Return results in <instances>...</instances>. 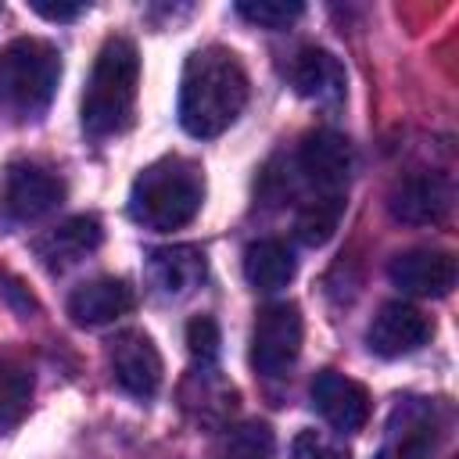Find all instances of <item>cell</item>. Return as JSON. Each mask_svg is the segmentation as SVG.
Wrapping results in <instances>:
<instances>
[{
	"instance_id": "5bb4252c",
	"label": "cell",
	"mask_w": 459,
	"mask_h": 459,
	"mask_svg": "<svg viewBox=\"0 0 459 459\" xmlns=\"http://www.w3.org/2000/svg\"><path fill=\"white\" fill-rule=\"evenodd\" d=\"M208 276L204 251L194 244H172V247H154L147 255V280L158 287L165 298H186L194 294Z\"/></svg>"
},
{
	"instance_id": "ac0fdd59",
	"label": "cell",
	"mask_w": 459,
	"mask_h": 459,
	"mask_svg": "<svg viewBox=\"0 0 459 459\" xmlns=\"http://www.w3.org/2000/svg\"><path fill=\"white\" fill-rule=\"evenodd\" d=\"M294 251L283 244V240H276V237H265V240H255V244H247V251H244V280L255 287V290H265V294H273V290H280V287H287L290 280H294Z\"/></svg>"
},
{
	"instance_id": "ba28073f",
	"label": "cell",
	"mask_w": 459,
	"mask_h": 459,
	"mask_svg": "<svg viewBox=\"0 0 459 459\" xmlns=\"http://www.w3.org/2000/svg\"><path fill=\"white\" fill-rule=\"evenodd\" d=\"M65 201V183L32 161H11L4 172V190H0V204L11 219H43L47 212H54Z\"/></svg>"
},
{
	"instance_id": "d6986e66",
	"label": "cell",
	"mask_w": 459,
	"mask_h": 459,
	"mask_svg": "<svg viewBox=\"0 0 459 459\" xmlns=\"http://www.w3.org/2000/svg\"><path fill=\"white\" fill-rule=\"evenodd\" d=\"M344 190H333V194H312L301 208H298V219H294V237L308 247H323L333 233H337V222L344 215Z\"/></svg>"
},
{
	"instance_id": "52a82bcc",
	"label": "cell",
	"mask_w": 459,
	"mask_h": 459,
	"mask_svg": "<svg viewBox=\"0 0 459 459\" xmlns=\"http://www.w3.org/2000/svg\"><path fill=\"white\" fill-rule=\"evenodd\" d=\"M387 212L405 226H437L452 212V183L441 172H409L387 194Z\"/></svg>"
},
{
	"instance_id": "e0dca14e",
	"label": "cell",
	"mask_w": 459,
	"mask_h": 459,
	"mask_svg": "<svg viewBox=\"0 0 459 459\" xmlns=\"http://www.w3.org/2000/svg\"><path fill=\"white\" fill-rule=\"evenodd\" d=\"M104 240V230L93 215H75L68 222H61L57 230H50L47 237L36 240V255L43 258L47 269H68L79 258H86L90 251H97Z\"/></svg>"
},
{
	"instance_id": "5b68a950",
	"label": "cell",
	"mask_w": 459,
	"mask_h": 459,
	"mask_svg": "<svg viewBox=\"0 0 459 459\" xmlns=\"http://www.w3.org/2000/svg\"><path fill=\"white\" fill-rule=\"evenodd\" d=\"M301 308L290 301H273L258 312L251 330V366L262 377H283L301 351Z\"/></svg>"
},
{
	"instance_id": "8fae6325",
	"label": "cell",
	"mask_w": 459,
	"mask_h": 459,
	"mask_svg": "<svg viewBox=\"0 0 459 459\" xmlns=\"http://www.w3.org/2000/svg\"><path fill=\"white\" fill-rule=\"evenodd\" d=\"M434 333V323L409 301H387L377 308L369 330H366V344L369 351H377L380 359H398L409 355L416 348H423Z\"/></svg>"
},
{
	"instance_id": "9a60e30c",
	"label": "cell",
	"mask_w": 459,
	"mask_h": 459,
	"mask_svg": "<svg viewBox=\"0 0 459 459\" xmlns=\"http://www.w3.org/2000/svg\"><path fill=\"white\" fill-rule=\"evenodd\" d=\"M290 86L305 100L337 104V100H344L348 75H344V65L330 50H323V47H301L294 54V61H290Z\"/></svg>"
},
{
	"instance_id": "44dd1931",
	"label": "cell",
	"mask_w": 459,
	"mask_h": 459,
	"mask_svg": "<svg viewBox=\"0 0 459 459\" xmlns=\"http://www.w3.org/2000/svg\"><path fill=\"white\" fill-rule=\"evenodd\" d=\"M222 459H276V437L269 430V423H240L226 434V448Z\"/></svg>"
},
{
	"instance_id": "30bf717a",
	"label": "cell",
	"mask_w": 459,
	"mask_h": 459,
	"mask_svg": "<svg viewBox=\"0 0 459 459\" xmlns=\"http://www.w3.org/2000/svg\"><path fill=\"white\" fill-rule=\"evenodd\" d=\"M108 366L115 384L133 398H151L161 387V355L143 330H122L108 344Z\"/></svg>"
},
{
	"instance_id": "603a6c76",
	"label": "cell",
	"mask_w": 459,
	"mask_h": 459,
	"mask_svg": "<svg viewBox=\"0 0 459 459\" xmlns=\"http://www.w3.org/2000/svg\"><path fill=\"white\" fill-rule=\"evenodd\" d=\"M186 348L201 366L215 362V355H219V323L212 316H194L186 323Z\"/></svg>"
},
{
	"instance_id": "7a4b0ae2",
	"label": "cell",
	"mask_w": 459,
	"mask_h": 459,
	"mask_svg": "<svg viewBox=\"0 0 459 459\" xmlns=\"http://www.w3.org/2000/svg\"><path fill=\"white\" fill-rule=\"evenodd\" d=\"M140 90V54L126 36L104 39L82 93V129L90 136H115L129 129Z\"/></svg>"
},
{
	"instance_id": "3957f363",
	"label": "cell",
	"mask_w": 459,
	"mask_h": 459,
	"mask_svg": "<svg viewBox=\"0 0 459 459\" xmlns=\"http://www.w3.org/2000/svg\"><path fill=\"white\" fill-rule=\"evenodd\" d=\"M204 204V176L190 158L165 154L151 161L129 190V215L147 230H179Z\"/></svg>"
},
{
	"instance_id": "6da1fadb",
	"label": "cell",
	"mask_w": 459,
	"mask_h": 459,
	"mask_svg": "<svg viewBox=\"0 0 459 459\" xmlns=\"http://www.w3.org/2000/svg\"><path fill=\"white\" fill-rule=\"evenodd\" d=\"M247 104V72L233 50L212 43L186 57L179 79V126L197 136L226 133Z\"/></svg>"
},
{
	"instance_id": "7c38bea8",
	"label": "cell",
	"mask_w": 459,
	"mask_h": 459,
	"mask_svg": "<svg viewBox=\"0 0 459 459\" xmlns=\"http://www.w3.org/2000/svg\"><path fill=\"white\" fill-rule=\"evenodd\" d=\"M308 394H312V409H316L333 430H341V434H355V430H362L366 420H369V394H366V387H362L359 380L337 373V369L316 373Z\"/></svg>"
},
{
	"instance_id": "7402d4cb",
	"label": "cell",
	"mask_w": 459,
	"mask_h": 459,
	"mask_svg": "<svg viewBox=\"0 0 459 459\" xmlns=\"http://www.w3.org/2000/svg\"><path fill=\"white\" fill-rule=\"evenodd\" d=\"M237 14L258 29H287L301 14V4L298 0H240Z\"/></svg>"
},
{
	"instance_id": "ffe728a7",
	"label": "cell",
	"mask_w": 459,
	"mask_h": 459,
	"mask_svg": "<svg viewBox=\"0 0 459 459\" xmlns=\"http://www.w3.org/2000/svg\"><path fill=\"white\" fill-rule=\"evenodd\" d=\"M32 402V373L14 362H0V434L14 430Z\"/></svg>"
},
{
	"instance_id": "d4e9b609",
	"label": "cell",
	"mask_w": 459,
	"mask_h": 459,
	"mask_svg": "<svg viewBox=\"0 0 459 459\" xmlns=\"http://www.w3.org/2000/svg\"><path fill=\"white\" fill-rule=\"evenodd\" d=\"M29 7H32L36 14L50 18V22H72V18H79V14L86 11V4H65V0H57V4H50V0H32Z\"/></svg>"
},
{
	"instance_id": "cb8c5ba5",
	"label": "cell",
	"mask_w": 459,
	"mask_h": 459,
	"mask_svg": "<svg viewBox=\"0 0 459 459\" xmlns=\"http://www.w3.org/2000/svg\"><path fill=\"white\" fill-rule=\"evenodd\" d=\"M290 459H351L348 448L341 441H333L330 434L319 430H301L290 441Z\"/></svg>"
},
{
	"instance_id": "4fadbf2b",
	"label": "cell",
	"mask_w": 459,
	"mask_h": 459,
	"mask_svg": "<svg viewBox=\"0 0 459 459\" xmlns=\"http://www.w3.org/2000/svg\"><path fill=\"white\" fill-rule=\"evenodd\" d=\"M387 276L398 290L416 298H445L455 287V258L437 247L398 251L387 265Z\"/></svg>"
},
{
	"instance_id": "277c9868",
	"label": "cell",
	"mask_w": 459,
	"mask_h": 459,
	"mask_svg": "<svg viewBox=\"0 0 459 459\" xmlns=\"http://www.w3.org/2000/svg\"><path fill=\"white\" fill-rule=\"evenodd\" d=\"M61 54L39 36H18L0 47V108L14 118H36L57 93Z\"/></svg>"
},
{
	"instance_id": "9c48e42d",
	"label": "cell",
	"mask_w": 459,
	"mask_h": 459,
	"mask_svg": "<svg viewBox=\"0 0 459 459\" xmlns=\"http://www.w3.org/2000/svg\"><path fill=\"white\" fill-rule=\"evenodd\" d=\"M355 165V151L348 143L344 133L337 129H316L301 140L298 154H294V169L316 186V194H333L348 186Z\"/></svg>"
},
{
	"instance_id": "2e32d148",
	"label": "cell",
	"mask_w": 459,
	"mask_h": 459,
	"mask_svg": "<svg viewBox=\"0 0 459 459\" xmlns=\"http://www.w3.org/2000/svg\"><path fill=\"white\" fill-rule=\"evenodd\" d=\"M133 305H136V294H133V287L126 280L100 276V280H90V283L72 290L68 316L79 326H104V323H115L118 316H126Z\"/></svg>"
},
{
	"instance_id": "8992f818",
	"label": "cell",
	"mask_w": 459,
	"mask_h": 459,
	"mask_svg": "<svg viewBox=\"0 0 459 459\" xmlns=\"http://www.w3.org/2000/svg\"><path fill=\"white\" fill-rule=\"evenodd\" d=\"M441 441V416L430 398H402L387 423L377 459H434Z\"/></svg>"
}]
</instances>
